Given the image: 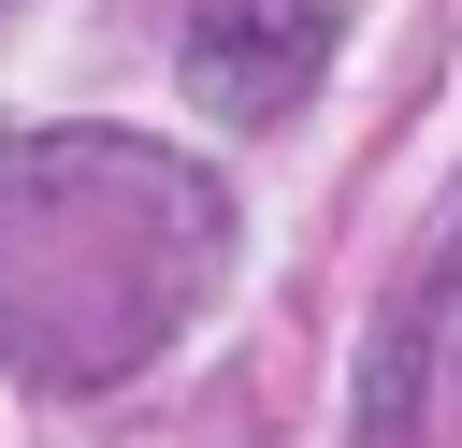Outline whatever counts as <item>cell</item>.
<instances>
[{
  "instance_id": "obj_1",
  "label": "cell",
  "mask_w": 462,
  "mask_h": 448,
  "mask_svg": "<svg viewBox=\"0 0 462 448\" xmlns=\"http://www.w3.org/2000/svg\"><path fill=\"white\" fill-rule=\"evenodd\" d=\"M231 260V188L144 130L0 145V361L43 390L130 376Z\"/></svg>"
},
{
  "instance_id": "obj_2",
  "label": "cell",
  "mask_w": 462,
  "mask_h": 448,
  "mask_svg": "<svg viewBox=\"0 0 462 448\" xmlns=\"http://www.w3.org/2000/svg\"><path fill=\"white\" fill-rule=\"evenodd\" d=\"M332 43H346L332 0H202V14H188V101L231 116V130H274V116L332 72Z\"/></svg>"
}]
</instances>
